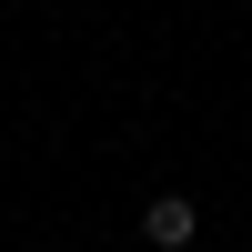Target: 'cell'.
I'll list each match as a JSON object with an SVG mask.
<instances>
[{
	"label": "cell",
	"instance_id": "6da1fadb",
	"mask_svg": "<svg viewBox=\"0 0 252 252\" xmlns=\"http://www.w3.org/2000/svg\"><path fill=\"white\" fill-rule=\"evenodd\" d=\"M141 242H152V252H192L202 242V202L192 192H152V202H141Z\"/></svg>",
	"mask_w": 252,
	"mask_h": 252
}]
</instances>
